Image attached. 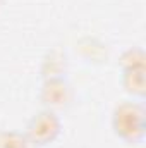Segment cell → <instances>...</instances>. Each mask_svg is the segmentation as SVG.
<instances>
[{
    "label": "cell",
    "mask_w": 146,
    "mask_h": 148,
    "mask_svg": "<svg viewBox=\"0 0 146 148\" xmlns=\"http://www.w3.org/2000/svg\"><path fill=\"white\" fill-rule=\"evenodd\" d=\"M57 133H59V121L50 112L40 114L38 117L33 119L29 126V136L33 141H38V143H46L53 140Z\"/></svg>",
    "instance_id": "6da1fadb"
},
{
    "label": "cell",
    "mask_w": 146,
    "mask_h": 148,
    "mask_svg": "<svg viewBox=\"0 0 146 148\" xmlns=\"http://www.w3.org/2000/svg\"><path fill=\"white\" fill-rule=\"evenodd\" d=\"M143 127V117L141 110L132 105H124L117 112V131L122 133L127 138H132L134 133L141 134Z\"/></svg>",
    "instance_id": "7a4b0ae2"
},
{
    "label": "cell",
    "mask_w": 146,
    "mask_h": 148,
    "mask_svg": "<svg viewBox=\"0 0 146 148\" xmlns=\"http://www.w3.org/2000/svg\"><path fill=\"white\" fill-rule=\"evenodd\" d=\"M43 98L46 100L48 105L53 107H62L67 100V86L62 81H52L45 86Z\"/></svg>",
    "instance_id": "3957f363"
},
{
    "label": "cell",
    "mask_w": 146,
    "mask_h": 148,
    "mask_svg": "<svg viewBox=\"0 0 146 148\" xmlns=\"http://www.w3.org/2000/svg\"><path fill=\"white\" fill-rule=\"evenodd\" d=\"M0 148H26V141L16 133H3L0 134Z\"/></svg>",
    "instance_id": "277c9868"
}]
</instances>
